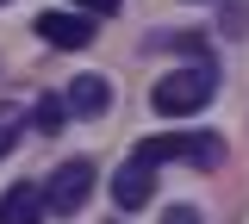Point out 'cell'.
Returning a JSON list of instances; mask_svg holds the SVG:
<instances>
[{
    "label": "cell",
    "mask_w": 249,
    "mask_h": 224,
    "mask_svg": "<svg viewBox=\"0 0 249 224\" xmlns=\"http://www.w3.org/2000/svg\"><path fill=\"white\" fill-rule=\"evenodd\" d=\"M137 156H150L156 168H162V162H193V168H218V162H224V137H212V131H175V137H143V143H137Z\"/></svg>",
    "instance_id": "2"
},
{
    "label": "cell",
    "mask_w": 249,
    "mask_h": 224,
    "mask_svg": "<svg viewBox=\"0 0 249 224\" xmlns=\"http://www.w3.org/2000/svg\"><path fill=\"white\" fill-rule=\"evenodd\" d=\"M150 193H156V162L131 150V162L112 174V199H119L124 212H143V206H150Z\"/></svg>",
    "instance_id": "5"
},
{
    "label": "cell",
    "mask_w": 249,
    "mask_h": 224,
    "mask_svg": "<svg viewBox=\"0 0 249 224\" xmlns=\"http://www.w3.org/2000/svg\"><path fill=\"white\" fill-rule=\"evenodd\" d=\"M69 6H81V13H93V19H106V13H119L124 0H69Z\"/></svg>",
    "instance_id": "10"
},
{
    "label": "cell",
    "mask_w": 249,
    "mask_h": 224,
    "mask_svg": "<svg viewBox=\"0 0 249 224\" xmlns=\"http://www.w3.org/2000/svg\"><path fill=\"white\" fill-rule=\"evenodd\" d=\"M62 125H69V100L44 94V100H37V131H44V137H56Z\"/></svg>",
    "instance_id": "8"
},
{
    "label": "cell",
    "mask_w": 249,
    "mask_h": 224,
    "mask_svg": "<svg viewBox=\"0 0 249 224\" xmlns=\"http://www.w3.org/2000/svg\"><path fill=\"white\" fill-rule=\"evenodd\" d=\"M0 224H44V187H6L0 193Z\"/></svg>",
    "instance_id": "7"
},
{
    "label": "cell",
    "mask_w": 249,
    "mask_h": 224,
    "mask_svg": "<svg viewBox=\"0 0 249 224\" xmlns=\"http://www.w3.org/2000/svg\"><path fill=\"white\" fill-rule=\"evenodd\" d=\"M88 193H93V162H88V156H75V162H62L56 174L44 181V212L75 218V212L88 206Z\"/></svg>",
    "instance_id": "3"
},
{
    "label": "cell",
    "mask_w": 249,
    "mask_h": 224,
    "mask_svg": "<svg viewBox=\"0 0 249 224\" xmlns=\"http://www.w3.org/2000/svg\"><path fill=\"white\" fill-rule=\"evenodd\" d=\"M212 94H218V69L212 63H187V69L162 75V81L150 87V106L162 112V119H187V112H199Z\"/></svg>",
    "instance_id": "1"
},
{
    "label": "cell",
    "mask_w": 249,
    "mask_h": 224,
    "mask_svg": "<svg viewBox=\"0 0 249 224\" xmlns=\"http://www.w3.org/2000/svg\"><path fill=\"white\" fill-rule=\"evenodd\" d=\"M37 37L56 44V50H88L93 44V13H81V6H75V13H56V6H50V13L37 19Z\"/></svg>",
    "instance_id": "4"
},
{
    "label": "cell",
    "mask_w": 249,
    "mask_h": 224,
    "mask_svg": "<svg viewBox=\"0 0 249 224\" xmlns=\"http://www.w3.org/2000/svg\"><path fill=\"white\" fill-rule=\"evenodd\" d=\"M62 100H69V119H106V106H112V81H106V75H75Z\"/></svg>",
    "instance_id": "6"
},
{
    "label": "cell",
    "mask_w": 249,
    "mask_h": 224,
    "mask_svg": "<svg viewBox=\"0 0 249 224\" xmlns=\"http://www.w3.org/2000/svg\"><path fill=\"white\" fill-rule=\"evenodd\" d=\"M162 224H199V212H193V206H168V212H162Z\"/></svg>",
    "instance_id": "11"
},
{
    "label": "cell",
    "mask_w": 249,
    "mask_h": 224,
    "mask_svg": "<svg viewBox=\"0 0 249 224\" xmlns=\"http://www.w3.org/2000/svg\"><path fill=\"white\" fill-rule=\"evenodd\" d=\"M0 6H6V0H0Z\"/></svg>",
    "instance_id": "12"
},
{
    "label": "cell",
    "mask_w": 249,
    "mask_h": 224,
    "mask_svg": "<svg viewBox=\"0 0 249 224\" xmlns=\"http://www.w3.org/2000/svg\"><path fill=\"white\" fill-rule=\"evenodd\" d=\"M13 143H19V119H13V112H6V106H0V156H6V150H13Z\"/></svg>",
    "instance_id": "9"
}]
</instances>
